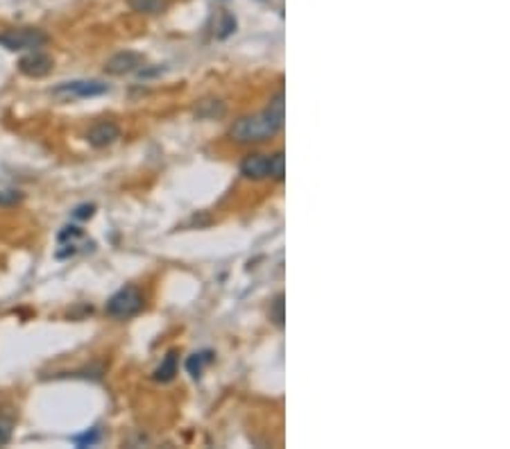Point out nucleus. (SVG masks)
I'll return each mask as SVG.
<instances>
[{"instance_id":"f257e3e1","label":"nucleus","mask_w":510,"mask_h":449,"mask_svg":"<svg viewBox=\"0 0 510 449\" xmlns=\"http://www.w3.org/2000/svg\"><path fill=\"white\" fill-rule=\"evenodd\" d=\"M284 125V93H277V98L270 102L266 111H259L254 116H245L234 122L229 129V136L238 143H257L273 138Z\"/></svg>"},{"instance_id":"f03ea898","label":"nucleus","mask_w":510,"mask_h":449,"mask_svg":"<svg viewBox=\"0 0 510 449\" xmlns=\"http://www.w3.org/2000/svg\"><path fill=\"white\" fill-rule=\"evenodd\" d=\"M241 173L250 179L284 177V152L277 154H250L241 163Z\"/></svg>"},{"instance_id":"7ed1b4c3","label":"nucleus","mask_w":510,"mask_h":449,"mask_svg":"<svg viewBox=\"0 0 510 449\" xmlns=\"http://www.w3.org/2000/svg\"><path fill=\"white\" fill-rule=\"evenodd\" d=\"M48 44V35L39 28H19L7 30L0 35V46L10 53H23V51H39Z\"/></svg>"},{"instance_id":"20e7f679","label":"nucleus","mask_w":510,"mask_h":449,"mask_svg":"<svg viewBox=\"0 0 510 449\" xmlns=\"http://www.w3.org/2000/svg\"><path fill=\"white\" fill-rule=\"evenodd\" d=\"M107 313L111 318H129L143 309V295L136 286H125L107 300Z\"/></svg>"},{"instance_id":"39448f33","label":"nucleus","mask_w":510,"mask_h":449,"mask_svg":"<svg viewBox=\"0 0 510 449\" xmlns=\"http://www.w3.org/2000/svg\"><path fill=\"white\" fill-rule=\"evenodd\" d=\"M53 66H55L53 57L44 51H28V55H23L19 59V71L32 80L46 77L53 71Z\"/></svg>"},{"instance_id":"423d86ee","label":"nucleus","mask_w":510,"mask_h":449,"mask_svg":"<svg viewBox=\"0 0 510 449\" xmlns=\"http://www.w3.org/2000/svg\"><path fill=\"white\" fill-rule=\"evenodd\" d=\"M109 91V86L95 80H75V82H64V84L55 86V95H69V98H93L102 95Z\"/></svg>"},{"instance_id":"0eeeda50","label":"nucleus","mask_w":510,"mask_h":449,"mask_svg":"<svg viewBox=\"0 0 510 449\" xmlns=\"http://www.w3.org/2000/svg\"><path fill=\"white\" fill-rule=\"evenodd\" d=\"M120 138V127L113 120H98L95 125L86 132V141L93 148H107V145L116 143Z\"/></svg>"},{"instance_id":"6e6552de","label":"nucleus","mask_w":510,"mask_h":449,"mask_svg":"<svg viewBox=\"0 0 510 449\" xmlns=\"http://www.w3.org/2000/svg\"><path fill=\"white\" fill-rule=\"evenodd\" d=\"M138 66H143V57L138 53L125 51L113 55L111 59H107L104 73H109V75H127L131 71H138Z\"/></svg>"},{"instance_id":"1a4fd4ad","label":"nucleus","mask_w":510,"mask_h":449,"mask_svg":"<svg viewBox=\"0 0 510 449\" xmlns=\"http://www.w3.org/2000/svg\"><path fill=\"white\" fill-rule=\"evenodd\" d=\"M175 374H177V352L172 349V352H168L166 356H163V361L157 365V370H154L152 377L157 381H161V383H166V381L175 379Z\"/></svg>"},{"instance_id":"9d476101","label":"nucleus","mask_w":510,"mask_h":449,"mask_svg":"<svg viewBox=\"0 0 510 449\" xmlns=\"http://www.w3.org/2000/svg\"><path fill=\"white\" fill-rule=\"evenodd\" d=\"M211 361H213V352H211V349H204V352H197L193 356H188L186 370H188V374H191L193 379H197L202 374L204 367H207Z\"/></svg>"},{"instance_id":"9b49d317","label":"nucleus","mask_w":510,"mask_h":449,"mask_svg":"<svg viewBox=\"0 0 510 449\" xmlns=\"http://www.w3.org/2000/svg\"><path fill=\"white\" fill-rule=\"evenodd\" d=\"M21 200H23L21 191H14V189L0 191V207H14V204H19Z\"/></svg>"},{"instance_id":"f8f14e48","label":"nucleus","mask_w":510,"mask_h":449,"mask_svg":"<svg viewBox=\"0 0 510 449\" xmlns=\"http://www.w3.org/2000/svg\"><path fill=\"white\" fill-rule=\"evenodd\" d=\"M98 438H100V431L91 429V431H86V434L75 436V438H73V443H75L78 447H91V445L98 443Z\"/></svg>"},{"instance_id":"ddd939ff","label":"nucleus","mask_w":510,"mask_h":449,"mask_svg":"<svg viewBox=\"0 0 510 449\" xmlns=\"http://www.w3.org/2000/svg\"><path fill=\"white\" fill-rule=\"evenodd\" d=\"M270 318L275 320V324L282 327L284 324V295H277L273 302V309H270Z\"/></svg>"},{"instance_id":"4468645a","label":"nucleus","mask_w":510,"mask_h":449,"mask_svg":"<svg viewBox=\"0 0 510 449\" xmlns=\"http://www.w3.org/2000/svg\"><path fill=\"white\" fill-rule=\"evenodd\" d=\"M159 5H161V0H131V7H134L136 12H147V14L157 12Z\"/></svg>"},{"instance_id":"2eb2a0df","label":"nucleus","mask_w":510,"mask_h":449,"mask_svg":"<svg viewBox=\"0 0 510 449\" xmlns=\"http://www.w3.org/2000/svg\"><path fill=\"white\" fill-rule=\"evenodd\" d=\"M93 214H95V204H80V207H75V211H73V218L89 220Z\"/></svg>"},{"instance_id":"dca6fc26","label":"nucleus","mask_w":510,"mask_h":449,"mask_svg":"<svg viewBox=\"0 0 510 449\" xmlns=\"http://www.w3.org/2000/svg\"><path fill=\"white\" fill-rule=\"evenodd\" d=\"M12 440V422L0 418V447L7 445Z\"/></svg>"}]
</instances>
